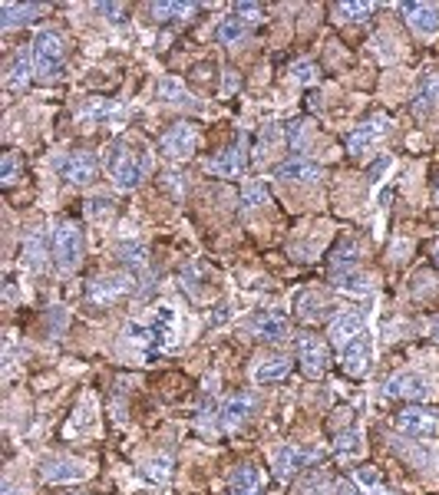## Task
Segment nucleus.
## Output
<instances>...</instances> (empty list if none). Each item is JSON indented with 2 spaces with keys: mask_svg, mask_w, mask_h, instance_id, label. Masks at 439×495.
<instances>
[{
  "mask_svg": "<svg viewBox=\"0 0 439 495\" xmlns=\"http://www.w3.org/2000/svg\"><path fill=\"white\" fill-rule=\"evenodd\" d=\"M331 281H334L340 291H350V294H370V284L363 271L357 267V244L340 242L331 254Z\"/></svg>",
  "mask_w": 439,
  "mask_h": 495,
  "instance_id": "1",
  "label": "nucleus"
},
{
  "mask_svg": "<svg viewBox=\"0 0 439 495\" xmlns=\"http://www.w3.org/2000/svg\"><path fill=\"white\" fill-rule=\"evenodd\" d=\"M106 165H109V175H113V182L119 185V188H136V185L146 179V172H149V159H146V152L132 149L129 142L113 146Z\"/></svg>",
  "mask_w": 439,
  "mask_h": 495,
  "instance_id": "2",
  "label": "nucleus"
},
{
  "mask_svg": "<svg viewBox=\"0 0 439 495\" xmlns=\"http://www.w3.org/2000/svg\"><path fill=\"white\" fill-rule=\"evenodd\" d=\"M172 323H175V314L172 307H156V311L146 317V321H132L126 327V334L136 340V344H142L149 354H156V350H162V347L169 344V337H172Z\"/></svg>",
  "mask_w": 439,
  "mask_h": 495,
  "instance_id": "3",
  "label": "nucleus"
},
{
  "mask_svg": "<svg viewBox=\"0 0 439 495\" xmlns=\"http://www.w3.org/2000/svg\"><path fill=\"white\" fill-rule=\"evenodd\" d=\"M83 231L76 221H60L53 231V261H57L60 275H73L83 261Z\"/></svg>",
  "mask_w": 439,
  "mask_h": 495,
  "instance_id": "4",
  "label": "nucleus"
},
{
  "mask_svg": "<svg viewBox=\"0 0 439 495\" xmlns=\"http://www.w3.org/2000/svg\"><path fill=\"white\" fill-rule=\"evenodd\" d=\"M30 60H34L36 73H44V76H60V73H63L67 50H63V40H60L57 30H40V34L34 36Z\"/></svg>",
  "mask_w": 439,
  "mask_h": 495,
  "instance_id": "5",
  "label": "nucleus"
},
{
  "mask_svg": "<svg viewBox=\"0 0 439 495\" xmlns=\"http://www.w3.org/2000/svg\"><path fill=\"white\" fill-rule=\"evenodd\" d=\"M396 429L413 439L439 436V410H433V406H406L403 413H396Z\"/></svg>",
  "mask_w": 439,
  "mask_h": 495,
  "instance_id": "6",
  "label": "nucleus"
},
{
  "mask_svg": "<svg viewBox=\"0 0 439 495\" xmlns=\"http://www.w3.org/2000/svg\"><path fill=\"white\" fill-rule=\"evenodd\" d=\"M298 363L304 370V377H323L327 373V363H331V354H327V344L321 337L304 334L298 337Z\"/></svg>",
  "mask_w": 439,
  "mask_h": 495,
  "instance_id": "7",
  "label": "nucleus"
},
{
  "mask_svg": "<svg viewBox=\"0 0 439 495\" xmlns=\"http://www.w3.org/2000/svg\"><path fill=\"white\" fill-rule=\"evenodd\" d=\"M198 146V126L196 123H175L165 136L159 139V149L162 156L169 159H188Z\"/></svg>",
  "mask_w": 439,
  "mask_h": 495,
  "instance_id": "8",
  "label": "nucleus"
},
{
  "mask_svg": "<svg viewBox=\"0 0 439 495\" xmlns=\"http://www.w3.org/2000/svg\"><path fill=\"white\" fill-rule=\"evenodd\" d=\"M387 129H390V119L383 113H377V116H370V119H363L350 136H347V152H367L370 146H377L383 136H387Z\"/></svg>",
  "mask_w": 439,
  "mask_h": 495,
  "instance_id": "9",
  "label": "nucleus"
},
{
  "mask_svg": "<svg viewBox=\"0 0 439 495\" xmlns=\"http://www.w3.org/2000/svg\"><path fill=\"white\" fill-rule=\"evenodd\" d=\"M360 334H367V314L363 311H340L331 323V344L337 350H344L350 340H357Z\"/></svg>",
  "mask_w": 439,
  "mask_h": 495,
  "instance_id": "10",
  "label": "nucleus"
},
{
  "mask_svg": "<svg viewBox=\"0 0 439 495\" xmlns=\"http://www.w3.org/2000/svg\"><path fill=\"white\" fill-rule=\"evenodd\" d=\"M258 17V4H242V7H235V13H228L225 20L219 23V44H238L244 34H248V27L254 23Z\"/></svg>",
  "mask_w": 439,
  "mask_h": 495,
  "instance_id": "11",
  "label": "nucleus"
},
{
  "mask_svg": "<svg viewBox=\"0 0 439 495\" xmlns=\"http://www.w3.org/2000/svg\"><path fill=\"white\" fill-rule=\"evenodd\" d=\"M317 459V450H311V446H281V450L275 452V469L281 479H291V475H298L304 466H311V462Z\"/></svg>",
  "mask_w": 439,
  "mask_h": 495,
  "instance_id": "12",
  "label": "nucleus"
},
{
  "mask_svg": "<svg viewBox=\"0 0 439 495\" xmlns=\"http://www.w3.org/2000/svg\"><path fill=\"white\" fill-rule=\"evenodd\" d=\"M403 17L419 36H433L439 30V4H403Z\"/></svg>",
  "mask_w": 439,
  "mask_h": 495,
  "instance_id": "13",
  "label": "nucleus"
},
{
  "mask_svg": "<svg viewBox=\"0 0 439 495\" xmlns=\"http://www.w3.org/2000/svg\"><path fill=\"white\" fill-rule=\"evenodd\" d=\"M86 475H90V469H86L80 459H69V456H53V459H46V466H44L46 483H80Z\"/></svg>",
  "mask_w": 439,
  "mask_h": 495,
  "instance_id": "14",
  "label": "nucleus"
},
{
  "mask_svg": "<svg viewBox=\"0 0 439 495\" xmlns=\"http://www.w3.org/2000/svg\"><path fill=\"white\" fill-rule=\"evenodd\" d=\"M96 169H100V162H96V156L86 149L69 152L67 159H63V175H67L73 185L92 182V179H96Z\"/></svg>",
  "mask_w": 439,
  "mask_h": 495,
  "instance_id": "15",
  "label": "nucleus"
},
{
  "mask_svg": "<svg viewBox=\"0 0 439 495\" xmlns=\"http://www.w3.org/2000/svg\"><path fill=\"white\" fill-rule=\"evenodd\" d=\"M244 165H248V156H244V142H238V146H231V149H225L221 156H215V159L205 162L208 172L221 175V179H235V175H242Z\"/></svg>",
  "mask_w": 439,
  "mask_h": 495,
  "instance_id": "16",
  "label": "nucleus"
},
{
  "mask_svg": "<svg viewBox=\"0 0 439 495\" xmlns=\"http://www.w3.org/2000/svg\"><path fill=\"white\" fill-rule=\"evenodd\" d=\"M370 357H373V344H370L367 334H360L357 340H350V344L340 350V363H344V370L350 377H363Z\"/></svg>",
  "mask_w": 439,
  "mask_h": 495,
  "instance_id": "17",
  "label": "nucleus"
},
{
  "mask_svg": "<svg viewBox=\"0 0 439 495\" xmlns=\"http://www.w3.org/2000/svg\"><path fill=\"white\" fill-rule=\"evenodd\" d=\"M129 288H132V275H106L90 288V300H96V304H113Z\"/></svg>",
  "mask_w": 439,
  "mask_h": 495,
  "instance_id": "18",
  "label": "nucleus"
},
{
  "mask_svg": "<svg viewBox=\"0 0 439 495\" xmlns=\"http://www.w3.org/2000/svg\"><path fill=\"white\" fill-rule=\"evenodd\" d=\"M387 393L400 396V400H423L429 393V383L419 373H396V377L387 380Z\"/></svg>",
  "mask_w": 439,
  "mask_h": 495,
  "instance_id": "19",
  "label": "nucleus"
},
{
  "mask_svg": "<svg viewBox=\"0 0 439 495\" xmlns=\"http://www.w3.org/2000/svg\"><path fill=\"white\" fill-rule=\"evenodd\" d=\"M254 403H258V396H254V393H238V396H228L225 406H221V427L235 429L238 423H244V419L251 416Z\"/></svg>",
  "mask_w": 439,
  "mask_h": 495,
  "instance_id": "20",
  "label": "nucleus"
},
{
  "mask_svg": "<svg viewBox=\"0 0 439 495\" xmlns=\"http://www.w3.org/2000/svg\"><path fill=\"white\" fill-rule=\"evenodd\" d=\"M277 179H288V182H314V179H321V165L311 159H300V156H294V159L281 162L275 169Z\"/></svg>",
  "mask_w": 439,
  "mask_h": 495,
  "instance_id": "21",
  "label": "nucleus"
},
{
  "mask_svg": "<svg viewBox=\"0 0 439 495\" xmlns=\"http://www.w3.org/2000/svg\"><path fill=\"white\" fill-rule=\"evenodd\" d=\"M439 106V73H427L419 90L413 96V113L416 116H429Z\"/></svg>",
  "mask_w": 439,
  "mask_h": 495,
  "instance_id": "22",
  "label": "nucleus"
},
{
  "mask_svg": "<svg viewBox=\"0 0 439 495\" xmlns=\"http://www.w3.org/2000/svg\"><path fill=\"white\" fill-rule=\"evenodd\" d=\"M251 327H254V334L265 337V340H284V337H288V317L277 311L258 314L251 321Z\"/></svg>",
  "mask_w": 439,
  "mask_h": 495,
  "instance_id": "23",
  "label": "nucleus"
},
{
  "mask_svg": "<svg viewBox=\"0 0 439 495\" xmlns=\"http://www.w3.org/2000/svg\"><path fill=\"white\" fill-rule=\"evenodd\" d=\"M46 254H50V248H46V235L44 231H34V235H27V242H23V265L30 267V271H40L46 261Z\"/></svg>",
  "mask_w": 439,
  "mask_h": 495,
  "instance_id": "24",
  "label": "nucleus"
},
{
  "mask_svg": "<svg viewBox=\"0 0 439 495\" xmlns=\"http://www.w3.org/2000/svg\"><path fill=\"white\" fill-rule=\"evenodd\" d=\"M40 11L44 7H36V4H0V20L4 27H20V23L34 20Z\"/></svg>",
  "mask_w": 439,
  "mask_h": 495,
  "instance_id": "25",
  "label": "nucleus"
},
{
  "mask_svg": "<svg viewBox=\"0 0 439 495\" xmlns=\"http://www.w3.org/2000/svg\"><path fill=\"white\" fill-rule=\"evenodd\" d=\"M261 492V473L254 466H242L231 475V495H258Z\"/></svg>",
  "mask_w": 439,
  "mask_h": 495,
  "instance_id": "26",
  "label": "nucleus"
},
{
  "mask_svg": "<svg viewBox=\"0 0 439 495\" xmlns=\"http://www.w3.org/2000/svg\"><path fill=\"white\" fill-rule=\"evenodd\" d=\"M288 373H291V360L271 357V360H261V363L254 367V380L258 383H277V380H284Z\"/></svg>",
  "mask_w": 439,
  "mask_h": 495,
  "instance_id": "27",
  "label": "nucleus"
},
{
  "mask_svg": "<svg viewBox=\"0 0 439 495\" xmlns=\"http://www.w3.org/2000/svg\"><path fill=\"white\" fill-rule=\"evenodd\" d=\"M30 69H34V60H27V50H20L17 57L11 60V76H7V86L20 90L30 83Z\"/></svg>",
  "mask_w": 439,
  "mask_h": 495,
  "instance_id": "28",
  "label": "nucleus"
},
{
  "mask_svg": "<svg viewBox=\"0 0 439 495\" xmlns=\"http://www.w3.org/2000/svg\"><path fill=\"white\" fill-rule=\"evenodd\" d=\"M156 96H159V100H165V103H172V106H182V103H188V100H192V96H188V90H185L179 80H172V76L159 80V86H156Z\"/></svg>",
  "mask_w": 439,
  "mask_h": 495,
  "instance_id": "29",
  "label": "nucleus"
},
{
  "mask_svg": "<svg viewBox=\"0 0 439 495\" xmlns=\"http://www.w3.org/2000/svg\"><path fill=\"white\" fill-rule=\"evenodd\" d=\"M354 479H357V483L363 485V489H367V495H393L390 489H387V485L380 483V475L373 473L370 466H360L357 473H354Z\"/></svg>",
  "mask_w": 439,
  "mask_h": 495,
  "instance_id": "30",
  "label": "nucleus"
},
{
  "mask_svg": "<svg viewBox=\"0 0 439 495\" xmlns=\"http://www.w3.org/2000/svg\"><path fill=\"white\" fill-rule=\"evenodd\" d=\"M373 13V4H337L334 17L340 23L344 20H360V17H370Z\"/></svg>",
  "mask_w": 439,
  "mask_h": 495,
  "instance_id": "31",
  "label": "nucleus"
},
{
  "mask_svg": "<svg viewBox=\"0 0 439 495\" xmlns=\"http://www.w3.org/2000/svg\"><path fill=\"white\" fill-rule=\"evenodd\" d=\"M267 202V188L261 182H248L244 185V192H242V205H244V212H251V208H258V205H265Z\"/></svg>",
  "mask_w": 439,
  "mask_h": 495,
  "instance_id": "32",
  "label": "nucleus"
},
{
  "mask_svg": "<svg viewBox=\"0 0 439 495\" xmlns=\"http://www.w3.org/2000/svg\"><path fill=\"white\" fill-rule=\"evenodd\" d=\"M152 13L165 20V17H188L196 13V4H152Z\"/></svg>",
  "mask_w": 439,
  "mask_h": 495,
  "instance_id": "33",
  "label": "nucleus"
},
{
  "mask_svg": "<svg viewBox=\"0 0 439 495\" xmlns=\"http://www.w3.org/2000/svg\"><path fill=\"white\" fill-rule=\"evenodd\" d=\"M0 175H4V182L13 185L17 182V175H20V156L13 149L4 152V162H0Z\"/></svg>",
  "mask_w": 439,
  "mask_h": 495,
  "instance_id": "34",
  "label": "nucleus"
},
{
  "mask_svg": "<svg viewBox=\"0 0 439 495\" xmlns=\"http://www.w3.org/2000/svg\"><path fill=\"white\" fill-rule=\"evenodd\" d=\"M337 452H340V456H357L360 452V433L357 429H347V433L337 436Z\"/></svg>",
  "mask_w": 439,
  "mask_h": 495,
  "instance_id": "35",
  "label": "nucleus"
},
{
  "mask_svg": "<svg viewBox=\"0 0 439 495\" xmlns=\"http://www.w3.org/2000/svg\"><path fill=\"white\" fill-rule=\"evenodd\" d=\"M119 254H123V261H126V265L146 267V248H142V244H123Z\"/></svg>",
  "mask_w": 439,
  "mask_h": 495,
  "instance_id": "36",
  "label": "nucleus"
},
{
  "mask_svg": "<svg viewBox=\"0 0 439 495\" xmlns=\"http://www.w3.org/2000/svg\"><path fill=\"white\" fill-rule=\"evenodd\" d=\"M169 466H172V462H169V456H159V459L149 462L146 475H149L152 483H165V479H169Z\"/></svg>",
  "mask_w": 439,
  "mask_h": 495,
  "instance_id": "37",
  "label": "nucleus"
},
{
  "mask_svg": "<svg viewBox=\"0 0 439 495\" xmlns=\"http://www.w3.org/2000/svg\"><path fill=\"white\" fill-rule=\"evenodd\" d=\"M291 76L298 83H317V67L307 63V60H304V63H294V67H291Z\"/></svg>",
  "mask_w": 439,
  "mask_h": 495,
  "instance_id": "38",
  "label": "nucleus"
},
{
  "mask_svg": "<svg viewBox=\"0 0 439 495\" xmlns=\"http://www.w3.org/2000/svg\"><path fill=\"white\" fill-rule=\"evenodd\" d=\"M86 215L90 219H109L113 215V202L109 198H92L90 205H86Z\"/></svg>",
  "mask_w": 439,
  "mask_h": 495,
  "instance_id": "39",
  "label": "nucleus"
},
{
  "mask_svg": "<svg viewBox=\"0 0 439 495\" xmlns=\"http://www.w3.org/2000/svg\"><path fill=\"white\" fill-rule=\"evenodd\" d=\"M277 139H281V129H277V126H267V132H261V149H271Z\"/></svg>",
  "mask_w": 439,
  "mask_h": 495,
  "instance_id": "40",
  "label": "nucleus"
},
{
  "mask_svg": "<svg viewBox=\"0 0 439 495\" xmlns=\"http://www.w3.org/2000/svg\"><path fill=\"white\" fill-rule=\"evenodd\" d=\"M337 495H357V492H354V485H340V489H337Z\"/></svg>",
  "mask_w": 439,
  "mask_h": 495,
  "instance_id": "41",
  "label": "nucleus"
},
{
  "mask_svg": "<svg viewBox=\"0 0 439 495\" xmlns=\"http://www.w3.org/2000/svg\"><path fill=\"white\" fill-rule=\"evenodd\" d=\"M433 334H436V340H439V321H436V327H433Z\"/></svg>",
  "mask_w": 439,
  "mask_h": 495,
  "instance_id": "42",
  "label": "nucleus"
},
{
  "mask_svg": "<svg viewBox=\"0 0 439 495\" xmlns=\"http://www.w3.org/2000/svg\"><path fill=\"white\" fill-rule=\"evenodd\" d=\"M436 202H439V185H436Z\"/></svg>",
  "mask_w": 439,
  "mask_h": 495,
  "instance_id": "43",
  "label": "nucleus"
},
{
  "mask_svg": "<svg viewBox=\"0 0 439 495\" xmlns=\"http://www.w3.org/2000/svg\"><path fill=\"white\" fill-rule=\"evenodd\" d=\"M436 265H439V248H436Z\"/></svg>",
  "mask_w": 439,
  "mask_h": 495,
  "instance_id": "44",
  "label": "nucleus"
}]
</instances>
